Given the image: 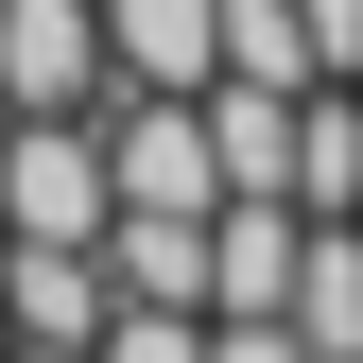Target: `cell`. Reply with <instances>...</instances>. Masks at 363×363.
Masks as SVG:
<instances>
[{
	"mask_svg": "<svg viewBox=\"0 0 363 363\" xmlns=\"http://www.w3.org/2000/svg\"><path fill=\"white\" fill-rule=\"evenodd\" d=\"M104 225H121L104 121L86 104H0V242H104Z\"/></svg>",
	"mask_w": 363,
	"mask_h": 363,
	"instance_id": "6da1fadb",
	"label": "cell"
},
{
	"mask_svg": "<svg viewBox=\"0 0 363 363\" xmlns=\"http://www.w3.org/2000/svg\"><path fill=\"white\" fill-rule=\"evenodd\" d=\"M225 69H242V86H329V69H311V18H294V0H225Z\"/></svg>",
	"mask_w": 363,
	"mask_h": 363,
	"instance_id": "8fae6325",
	"label": "cell"
},
{
	"mask_svg": "<svg viewBox=\"0 0 363 363\" xmlns=\"http://www.w3.org/2000/svg\"><path fill=\"white\" fill-rule=\"evenodd\" d=\"M0 363H104V346H0Z\"/></svg>",
	"mask_w": 363,
	"mask_h": 363,
	"instance_id": "9a60e30c",
	"label": "cell"
},
{
	"mask_svg": "<svg viewBox=\"0 0 363 363\" xmlns=\"http://www.w3.org/2000/svg\"><path fill=\"white\" fill-rule=\"evenodd\" d=\"M104 311H121L104 242H0V346H104Z\"/></svg>",
	"mask_w": 363,
	"mask_h": 363,
	"instance_id": "3957f363",
	"label": "cell"
},
{
	"mask_svg": "<svg viewBox=\"0 0 363 363\" xmlns=\"http://www.w3.org/2000/svg\"><path fill=\"white\" fill-rule=\"evenodd\" d=\"M294 259H311L294 191H225L208 208V311H294Z\"/></svg>",
	"mask_w": 363,
	"mask_h": 363,
	"instance_id": "5b68a950",
	"label": "cell"
},
{
	"mask_svg": "<svg viewBox=\"0 0 363 363\" xmlns=\"http://www.w3.org/2000/svg\"><path fill=\"white\" fill-rule=\"evenodd\" d=\"M104 363H208V311H173V294H121V311H104Z\"/></svg>",
	"mask_w": 363,
	"mask_h": 363,
	"instance_id": "7c38bea8",
	"label": "cell"
},
{
	"mask_svg": "<svg viewBox=\"0 0 363 363\" xmlns=\"http://www.w3.org/2000/svg\"><path fill=\"white\" fill-rule=\"evenodd\" d=\"M294 208L311 225H363V86H311L294 104Z\"/></svg>",
	"mask_w": 363,
	"mask_h": 363,
	"instance_id": "9c48e42d",
	"label": "cell"
},
{
	"mask_svg": "<svg viewBox=\"0 0 363 363\" xmlns=\"http://www.w3.org/2000/svg\"><path fill=\"white\" fill-rule=\"evenodd\" d=\"M104 69L121 86H208L225 69V0H104Z\"/></svg>",
	"mask_w": 363,
	"mask_h": 363,
	"instance_id": "8992f818",
	"label": "cell"
},
{
	"mask_svg": "<svg viewBox=\"0 0 363 363\" xmlns=\"http://www.w3.org/2000/svg\"><path fill=\"white\" fill-rule=\"evenodd\" d=\"M104 0H0V104H104Z\"/></svg>",
	"mask_w": 363,
	"mask_h": 363,
	"instance_id": "277c9868",
	"label": "cell"
},
{
	"mask_svg": "<svg viewBox=\"0 0 363 363\" xmlns=\"http://www.w3.org/2000/svg\"><path fill=\"white\" fill-rule=\"evenodd\" d=\"M104 173L121 208H225V156H208V86H104Z\"/></svg>",
	"mask_w": 363,
	"mask_h": 363,
	"instance_id": "7a4b0ae2",
	"label": "cell"
},
{
	"mask_svg": "<svg viewBox=\"0 0 363 363\" xmlns=\"http://www.w3.org/2000/svg\"><path fill=\"white\" fill-rule=\"evenodd\" d=\"M294 18H311V69H329V86H363V0H294Z\"/></svg>",
	"mask_w": 363,
	"mask_h": 363,
	"instance_id": "5bb4252c",
	"label": "cell"
},
{
	"mask_svg": "<svg viewBox=\"0 0 363 363\" xmlns=\"http://www.w3.org/2000/svg\"><path fill=\"white\" fill-rule=\"evenodd\" d=\"M294 104H311V86H242V69H208V156H225V191H294Z\"/></svg>",
	"mask_w": 363,
	"mask_h": 363,
	"instance_id": "52a82bcc",
	"label": "cell"
},
{
	"mask_svg": "<svg viewBox=\"0 0 363 363\" xmlns=\"http://www.w3.org/2000/svg\"><path fill=\"white\" fill-rule=\"evenodd\" d=\"M294 346H311V363H363V225H311V259H294Z\"/></svg>",
	"mask_w": 363,
	"mask_h": 363,
	"instance_id": "30bf717a",
	"label": "cell"
},
{
	"mask_svg": "<svg viewBox=\"0 0 363 363\" xmlns=\"http://www.w3.org/2000/svg\"><path fill=\"white\" fill-rule=\"evenodd\" d=\"M104 277H121V294L208 311V208H121V225H104Z\"/></svg>",
	"mask_w": 363,
	"mask_h": 363,
	"instance_id": "ba28073f",
	"label": "cell"
},
{
	"mask_svg": "<svg viewBox=\"0 0 363 363\" xmlns=\"http://www.w3.org/2000/svg\"><path fill=\"white\" fill-rule=\"evenodd\" d=\"M208 363H311L294 311H208Z\"/></svg>",
	"mask_w": 363,
	"mask_h": 363,
	"instance_id": "4fadbf2b",
	"label": "cell"
}]
</instances>
